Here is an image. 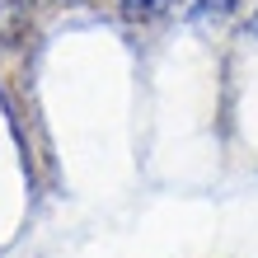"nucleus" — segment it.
I'll return each mask as SVG.
<instances>
[{"label":"nucleus","instance_id":"obj_3","mask_svg":"<svg viewBox=\"0 0 258 258\" xmlns=\"http://www.w3.org/2000/svg\"><path fill=\"white\" fill-rule=\"evenodd\" d=\"M244 33H249V38H258V5H253V14L244 19Z\"/></svg>","mask_w":258,"mask_h":258},{"label":"nucleus","instance_id":"obj_4","mask_svg":"<svg viewBox=\"0 0 258 258\" xmlns=\"http://www.w3.org/2000/svg\"><path fill=\"white\" fill-rule=\"evenodd\" d=\"M66 5H75V0H66Z\"/></svg>","mask_w":258,"mask_h":258},{"label":"nucleus","instance_id":"obj_1","mask_svg":"<svg viewBox=\"0 0 258 258\" xmlns=\"http://www.w3.org/2000/svg\"><path fill=\"white\" fill-rule=\"evenodd\" d=\"M28 14H33V0H0V42H14L28 28Z\"/></svg>","mask_w":258,"mask_h":258},{"label":"nucleus","instance_id":"obj_2","mask_svg":"<svg viewBox=\"0 0 258 258\" xmlns=\"http://www.w3.org/2000/svg\"><path fill=\"white\" fill-rule=\"evenodd\" d=\"M174 5H178V0H117V10H122L127 24H155V19H164Z\"/></svg>","mask_w":258,"mask_h":258}]
</instances>
